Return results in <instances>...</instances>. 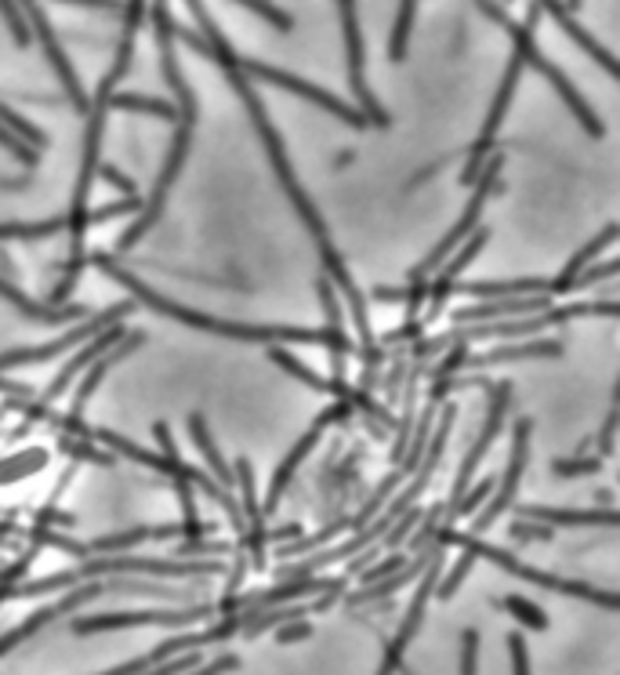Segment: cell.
Returning <instances> with one entry per match:
<instances>
[{"instance_id":"cell-20","label":"cell","mask_w":620,"mask_h":675,"mask_svg":"<svg viewBox=\"0 0 620 675\" xmlns=\"http://www.w3.org/2000/svg\"><path fill=\"white\" fill-rule=\"evenodd\" d=\"M617 233H620V225H617V222H610V225H606V229H602V233H599V236H595V240H591V244H585V247H580V251H577V255H574V258H569V265H566V269H563V273H558V280H552V295H566V291H569V284H574V280H577V273H580V269H585V265H588V262H595V255H599V251H602V247H610V244H613V240H617Z\"/></svg>"},{"instance_id":"cell-21","label":"cell","mask_w":620,"mask_h":675,"mask_svg":"<svg viewBox=\"0 0 620 675\" xmlns=\"http://www.w3.org/2000/svg\"><path fill=\"white\" fill-rule=\"evenodd\" d=\"M58 233H73V214L47 222H0V240H52Z\"/></svg>"},{"instance_id":"cell-13","label":"cell","mask_w":620,"mask_h":675,"mask_svg":"<svg viewBox=\"0 0 620 675\" xmlns=\"http://www.w3.org/2000/svg\"><path fill=\"white\" fill-rule=\"evenodd\" d=\"M0 298H4L11 309H19L22 317L41 320V323H73V320H88V317H91L88 306H58V309H47V306H41V301H33L30 295H22L15 284L4 280V276H0Z\"/></svg>"},{"instance_id":"cell-32","label":"cell","mask_w":620,"mask_h":675,"mask_svg":"<svg viewBox=\"0 0 620 675\" xmlns=\"http://www.w3.org/2000/svg\"><path fill=\"white\" fill-rule=\"evenodd\" d=\"M309 635H312V629H309L306 621H295V624H287V629L276 632L279 643H298V639H309Z\"/></svg>"},{"instance_id":"cell-22","label":"cell","mask_w":620,"mask_h":675,"mask_svg":"<svg viewBox=\"0 0 620 675\" xmlns=\"http://www.w3.org/2000/svg\"><path fill=\"white\" fill-rule=\"evenodd\" d=\"M142 338H145V334H131V342H124V345H120L113 356H106V359H102V364H95V370H91V375L80 381V389H77V400H73V411H69V418H80V414H84V407H88L91 392H95V385H99V381L106 378V370L113 367L120 356H128L131 348H135V345H142Z\"/></svg>"},{"instance_id":"cell-18","label":"cell","mask_w":620,"mask_h":675,"mask_svg":"<svg viewBox=\"0 0 620 675\" xmlns=\"http://www.w3.org/2000/svg\"><path fill=\"white\" fill-rule=\"evenodd\" d=\"M435 552H440V549L424 552V556H418V560H413V563H403V566H399V571H396L392 577H388V582H370L367 588H363V593L348 596V602H352V607H359V602H374V599H385V596L399 593V588H403V585H410L413 577H421V571H424V566H429V560L435 556Z\"/></svg>"},{"instance_id":"cell-10","label":"cell","mask_w":620,"mask_h":675,"mask_svg":"<svg viewBox=\"0 0 620 675\" xmlns=\"http://www.w3.org/2000/svg\"><path fill=\"white\" fill-rule=\"evenodd\" d=\"M348 407H352V400H342V403H337V407H331V411H323L320 418L312 421V429L306 432V436H301V440L295 443V451L287 454V462L276 468V476H273V484H269V494H265L262 516H265V512H273V509H276V501L284 498V490H287V484H290V479H295L298 465L306 462V457H309V451L315 447V443L323 440V429H326V421H337V418H345V414H348Z\"/></svg>"},{"instance_id":"cell-2","label":"cell","mask_w":620,"mask_h":675,"mask_svg":"<svg viewBox=\"0 0 620 675\" xmlns=\"http://www.w3.org/2000/svg\"><path fill=\"white\" fill-rule=\"evenodd\" d=\"M225 571L222 563H181V560H139V556H99L80 563L77 571H63L52 577H41V582H26V585H11L8 599H33V596H47L55 588H73L80 582H91V577L102 574H156V577H186V574H218Z\"/></svg>"},{"instance_id":"cell-33","label":"cell","mask_w":620,"mask_h":675,"mask_svg":"<svg viewBox=\"0 0 620 675\" xmlns=\"http://www.w3.org/2000/svg\"><path fill=\"white\" fill-rule=\"evenodd\" d=\"M512 534H516V538H541V541H549V538H552V527H530V523H516Z\"/></svg>"},{"instance_id":"cell-15","label":"cell","mask_w":620,"mask_h":675,"mask_svg":"<svg viewBox=\"0 0 620 675\" xmlns=\"http://www.w3.org/2000/svg\"><path fill=\"white\" fill-rule=\"evenodd\" d=\"M538 356H563L558 342H527V345H501L483 356H465V367H490V364H516V359H538Z\"/></svg>"},{"instance_id":"cell-16","label":"cell","mask_w":620,"mask_h":675,"mask_svg":"<svg viewBox=\"0 0 620 675\" xmlns=\"http://www.w3.org/2000/svg\"><path fill=\"white\" fill-rule=\"evenodd\" d=\"M120 331H124V328H120V323H113V331H106V334H99V342H91L88 348H84V353L77 356V359H73V364H66L63 370H58V378L52 381V385H47V389H44V396H41V400L44 403H52V400H58V396H63L66 392V385L73 381V378H77L80 375V370L84 367H88V364H95V359H99V353H102V348H109V345H113L117 342V334Z\"/></svg>"},{"instance_id":"cell-4","label":"cell","mask_w":620,"mask_h":675,"mask_svg":"<svg viewBox=\"0 0 620 675\" xmlns=\"http://www.w3.org/2000/svg\"><path fill=\"white\" fill-rule=\"evenodd\" d=\"M124 588H128V593H142V596H171V599H178L175 593H167V588H160V585H139V582H88V585H73L58 602H52V607H41L36 613H30V618L22 621L19 629H11V632L0 635V657H4L8 650L22 646L30 635H36V632L44 629V624H52L55 618H63V613L77 610V607H84V602L99 599L106 593H124Z\"/></svg>"},{"instance_id":"cell-5","label":"cell","mask_w":620,"mask_h":675,"mask_svg":"<svg viewBox=\"0 0 620 675\" xmlns=\"http://www.w3.org/2000/svg\"><path fill=\"white\" fill-rule=\"evenodd\" d=\"M501 167H505V153H494L490 161H483L479 167V189H476V197H472V203L465 208V214L457 219V225L450 229V233L440 240V244L432 247V255L424 258L421 265H413L410 269V280H429V273L435 269V265H443L454 251L465 244V240L472 236V229H476V222L483 219V208H486V200H490V192L497 189V175H501Z\"/></svg>"},{"instance_id":"cell-8","label":"cell","mask_w":620,"mask_h":675,"mask_svg":"<svg viewBox=\"0 0 620 675\" xmlns=\"http://www.w3.org/2000/svg\"><path fill=\"white\" fill-rule=\"evenodd\" d=\"M135 309L131 301H120V306H113L106 312V317L99 320H91L88 328H77V331H69L66 338H58V342H47V345H33V348H11V353H0V370H8V367H26V364H47V359H55L58 353H66V348H77L84 338L95 334V331H102L106 323H117L120 317H128V312Z\"/></svg>"},{"instance_id":"cell-34","label":"cell","mask_w":620,"mask_h":675,"mask_svg":"<svg viewBox=\"0 0 620 675\" xmlns=\"http://www.w3.org/2000/svg\"><path fill=\"white\" fill-rule=\"evenodd\" d=\"M0 414H4V407H0Z\"/></svg>"},{"instance_id":"cell-19","label":"cell","mask_w":620,"mask_h":675,"mask_svg":"<svg viewBox=\"0 0 620 675\" xmlns=\"http://www.w3.org/2000/svg\"><path fill=\"white\" fill-rule=\"evenodd\" d=\"M269 359H273V364H279V367H284L287 375L301 378V381H306V385H312V389H323V392H331V396H337V400H352V396H356V392L348 389L345 381H334V378H320V375H312V370H309V364H301V359H295V356L287 353L284 345H269Z\"/></svg>"},{"instance_id":"cell-23","label":"cell","mask_w":620,"mask_h":675,"mask_svg":"<svg viewBox=\"0 0 620 675\" xmlns=\"http://www.w3.org/2000/svg\"><path fill=\"white\" fill-rule=\"evenodd\" d=\"M192 440H197V447L203 451L207 465H211L214 473H218V484H222V487H233V468H229V465L222 462V454H218V447L211 443V436H207V421H203L200 414L192 418Z\"/></svg>"},{"instance_id":"cell-28","label":"cell","mask_w":620,"mask_h":675,"mask_svg":"<svg viewBox=\"0 0 620 675\" xmlns=\"http://www.w3.org/2000/svg\"><path fill=\"white\" fill-rule=\"evenodd\" d=\"M508 650H512V668H516V675H530L527 643H522V635H519V632H512V635H508Z\"/></svg>"},{"instance_id":"cell-27","label":"cell","mask_w":620,"mask_h":675,"mask_svg":"<svg viewBox=\"0 0 620 675\" xmlns=\"http://www.w3.org/2000/svg\"><path fill=\"white\" fill-rule=\"evenodd\" d=\"M602 468V457H574V462H552L555 476H591Z\"/></svg>"},{"instance_id":"cell-1","label":"cell","mask_w":620,"mask_h":675,"mask_svg":"<svg viewBox=\"0 0 620 675\" xmlns=\"http://www.w3.org/2000/svg\"><path fill=\"white\" fill-rule=\"evenodd\" d=\"M84 262L102 269L109 280H117L124 291L145 301L153 312H160L167 320H178L186 323L192 331H207L214 338H229V342H258V345H326L334 353V381H345V356L352 353V342L345 334V317H342V298H337V287L320 276V301H323V312H326V328H265V323H233V320H222V317H207L200 309H189V306H178L167 295H156L150 284H142L135 273L120 269L113 258L106 255H84Z\"/></svg>"},{"instance_id":"cell-30","label":"cell","mask_w":620,"mask_h":675,"mask_svg":"<svg viewBox=\"0 0 620 675\" xmlns=\"http://www.w3.org/2000/svg\"><path fill=\"white\" fill-rule=\"evenodd\" d=\"M403 563H407L403 556H392V560L378 563V566H374V571H367V574H363V585H370V582H381V577L396 574V571H399V566H403Z\"/></svg>"},{"instance_id":"cell-11","label":"cell","mask_w":620,"mask_h":675,"mask_svg":"<svg viewBox=\"0 0 620 675\" xmlns=\"http://www.w3.org/2000/svg\"><path fill=\"white\" fill-rule=\"evenodd\" d=\"M508 392H512V385H494V403H490V418H486L483 425V436L472 443V451L465 457V465H461L457 473V484H454V494H450V505L446 512L454 509V505L461 501V494H468V484H472V473H476V465L486 457V451H490V443L497 440V432H501V421H505V411H508Z\"/></svg>"},{"instance_id":"cell-12","label":"cell","mask_w":620,"mask_h":675,"mask_svg":"<svg viewBox=\"0 0 620 675\" xmlns=\"http://www.w3.org/2000/svg\"><path fill=\"white\" fill-rule=\"evenodd\" d=\"M486 240H490V233H486V229H479L476 236H468L465 244H461V255L450 258V262H446V269H440V276H435V280H429V317H432V320L443 312L450 291H454V287H457V284H454L457 276L465 273L468 265L479 258V251H483Z\"/></svg>"},{"instance_id":"cell-31","label":"cell","mask_w":620,"mask_h":675,"mask_svg":"<svg viewBox=\"0 0 620 675\" xmlns=\"http://www.w3.org/2000/svg\"><path fill=\"white\" fill-rule=\"evenodd\" d=\"M613 432H617V407H613V411H610V418H606V425H602L599 457H610V454H613Z\"/></svg>"},{"instance_id":"cell-14","label":"cell","mask_w":620,"mask_h":675,"mask_svg":"<svg viewBox=\"0 0 620 675\" xmlns=\"http://www.w3.org/2000/svg\"><path fill=\"white\" fill-rule=\"evenodd\" d=\"M519 516L530 523H549V527H617L620 523L617 509L580 512V509H549V505H522Z\"/></svg>"},{"instance_id":"cell-24","label":"cell","mask_w":620,"mask_h":675,"mask_svg":"<svg viewBox=\"0 0 620 675\" xmlns=\"http://www.w3.org/2000/svg\"><path fill=\"white\" fill-rule=\"evenodd\" d=\"M497 607L508 610L512 618H519L522 624H527V629H538V632L549 629V618H544V610L538 607V602H530V599H522V596H505L501 602H497Z\"/></svg>"},{"instance_id":"cell-6","label":"cell","mask_w":620,"mask_h":675,"mask_svg":"<svg viewBox=\"0 0 620 675\" xmlns=\"http://www.w3.org/2000/svg\"><path fill=\"white\" fill-rule=\"evenodd\" d=\"M203 618H214V607H189V610H117V613H91V618L73 621V632H113V629H142V624H156V629H186Z\"/></svg>"},{"instance_id":"cell-25","label":"cell","mask_w":620,"mask_h":675,"mask_svg":"<svg viewBox=\"0 0 620 675\" xmlns=\"http://www.w3.org/2000/svg\"><path fill=\"white\" fill-rule=\"evenodd\" d=\"M113 106L117 110H135V113H153V117H178L171 106L167 102H160V99H145V95H117L113 99Z\"/></svg>"},{"instance_id":"cell-9","label":"cell","mask_w":620,"mask_h":675,"mask_svg":"<svg viewBox=\"0 0 620 675\" xmlns=\"http://www.w3.org/2000/svg\"><path fill=\"white\" fill-rule=\"evenodd\" d=\"M527 447H530V421L522 418L519 425H516V447H512V462H508V473H505V484H494V501L486 505L483 516L476 523H472V538H479L486 534L494 523H497V516H501L508 505H512L516 498V490H519V476H522V468H527Z\"/></svg>"},{"instance_id":"cell-29","label":"cell","mask_w":620,"mask_h":675,"mask_svg":"<svg viewBox=\"0 0 620 675\" xmlns=\"http://www.w3.org/2000/svg\"><path fill=\"white\" fill-rule=\"evenodd\" d=\"M95 178H106V182H113V186H120V189H124L128 197H135V182H131V178H124V175H120L113 164H99V175H95Z\"/></svg>"},{"instance_id":"cell-26","label":"cell","mask_w":620,"mask_h":675,"mask_svg":"<svg viewBox=\"0 0 620 675\" xmlns=\"http://www.w3.org/2000/svg\"><path fill=\"white\" fill-rule=\"evenodd\" d=\"M479 672V632L465 629L461 635V675H476Z\"/></svg>"},{"instance_id":"cell-17","label":"cell","mask_w":620,"mask_h":675,"mask_svg":"<svg viewBox=\"0 0 620 675\" xmlns=\"http://www.w3.org/2000/svg\"><path fill=\"white\" fill-rule=\"evenodd\" d=\"M457 291L468 298H527V295H552V280H512V284L486 280V284H461Z\"/></svg>"},{"instance_id":"cell-7","label":"cell","mask_w":620,"mask_h":675,"mask_svg":"<svg viewBox=\"0 0 620 675\" xmlns=\"http://www.w3.org/2000/svg\"><path fill=\"white\" fill-rule=\"evenodd\" d=\"M435 585H440V552H435V556L429 560V566L421 571V588H418V596H413L407 618H403V624H399V632L388 639L378 675H396L399 668H403V654H407L410 639L418 635V629H421L424 610H429V599H432V593H435Z\"/></svg>"},{"instance_id":"cell-3","label":"cell","mask_w":620,"mask_h":675,"mask_svg":"<svg viewBox=\"0 0 620 675\" xmlns=\"http://www.w3.org/2000/svg\"><path fill=\"white\" fill-rule=\"evenodd\" d=\"M446 541H461L472 560H490V563H497V566H505L508 574L522 577V582H533V585H541V588H552V593H566V596L599 602V607H606V610H617V596H613V593H599V588H591V585H585V582H569V577H555V574H549V571H538V566H527L522 560H516L512 552L486 545V541L472 538V534H468V538H457L454 530L446 527L440 545H446Z\"/></svg>"}]
</instances>
